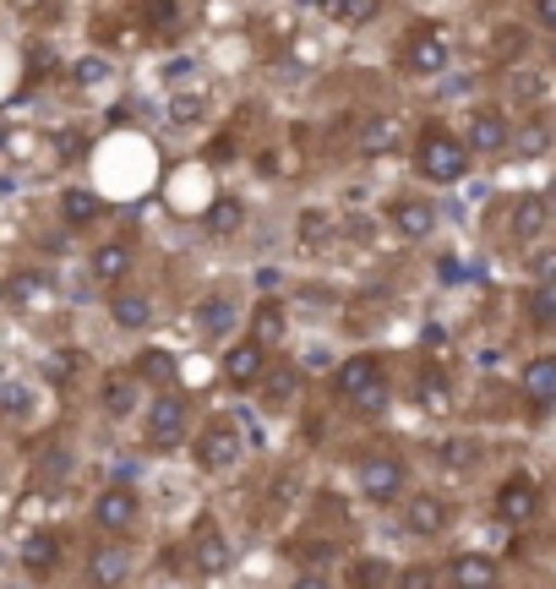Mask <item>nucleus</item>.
I'll use <instances>...</instances> for the list:
<instances>
[{
    "label": "nucleus",
    "instance_id": "nucleus-16",
    "mask_svg": "<svg viewBox=\"0 0 556 589\" xmlns=\"http://www.w3.org/2000/svg\"><path fill=\"white\" fill-rule=\"evenodd\" d=\"M496 573H502V567H496L491 556H480V551H474V556H453L442 578H447L453 589H491V584H496Z\"/></svg>",
    "mask_w": 556,
    "mask_h": 589
},
{
    "label": "nucleus",
    "instance_id": "nucleus-26",
    "mask_svg": "<svg viewBox=\"0 0 556 589\" xmlns=\"http://www.w3.org/2000/svg\"><path fill=\"white\" fill-rule=\"evenodd\" d=\"M295 235H300V246H328L333 235H338V224H333V213L328 208H300V219H295Z\"/></svg>",
    "mask_w": 556,
    "mask_h": 589
},
{
    "label": "nucleus",
    "instance_id": "nucleus-9",
    "mask_svg": "<svg viewBox=\"0 0 556 589\" xmlns=\"http://www.w3.org/2000/svg\"><path fill=\"white\" fill-rule=\"evenodd\" d=\"M191 562H197L202 578H219V573H230L235 551H230V540H224L213 524H197V535H191Z\"/></svg>",
    "mask_w": 556,
    "mask_h": 589
},
{
    "label": "nucleus",
    "instance_id": "nucleus-51",
    "mask_svg": "<svg viewBox=\"0 0 556 589\" xmlns=\"http://www.w3.org/2000/svg\"><path fill=\"white\" fill-rule=\"evenodd\" d=\"M0 567H7V551H0Z\"/></svg>",
    "mask_w": 556,
    "mask_h": 589
},
{
    "label": "nucleus",
    "instance_id": "nucleus-48",
    "mask_svg": "<svg viewBox=\"0 0 556 589\" xmlns=\"http://www.w3.org/2000/svg\"><path fill=\"white\" fill-rule=\"evenodd\" d=\"M398 584H409V589H425V584H436V573H425V567H415V573H404Z\"/></svg>",
    "mask_w": 556,
    "mask_h": 589
},
{
    "label": "nucleus",
    "instance_id": "nucleus-24",
    "mask_svg": "<svg viewBox=\"0 0 556 589\" xmlns=\"http://www.w3.org/2000/svg\"><path fill=\"white\" fill-rule=\"evenodd\" d=\"M34 475H39V486H45V491L66 486V480H72V447L50 442V447H45V453L34 458Z\"/></svg>",
    "mask_w": 556,
    "mask_h": 589
},
{
    "label": "nucleus",
    "instance_id": "nucleus-49",
    "mask_svg": "<svg viewBox=\"0 0 556 589\" xmlns=\"http://www.w3.org/2000/svg\"><path fill=\"white\" fill-rule=\"evenodd\" d=\"M534 12H540V23L556 34V0H534Z\"/></svg>",
    "mask_w": 556,
    "mask_h": 589
},
{
    "label": "nucleus",
    "instance_id": "nucleus-29",
    "mask_svg": "<svg viewBox=\"0 0 556 589\" xmlns=\"http://www.w3.org/2000/svg\"><path fill=\"white\" fill-rule=\"evenodd\" d=\"M360 420H376V415H387V404H393V388H387V377H376V382H366L360 393H349L344 398Z\"/></svg>",
    "mask_w": 556,
    "mask_h": 589
},
{
    "label": "nucleus",
    "instance_id": "nucleus-44",
    "mask_svg": "<svg viewBox=\"0 0 556 589\" xmlns=\"http://www.w3.org/2000/svg\"><path fill=\"white\" fill-rule=\"evenodd\" d=\"M523 45H529V34H523V28H496V56H502V61L523 56Z\"/></svg>",
    "mask_w": 556,
    "mask_h": 589
},
{
    "label": "nucleus",
    "instance_id": "nucleus-42",
    "mask_svg": "<svg viewBox=\"0 0 556 589\" xmlns=\"http://www.w3.org/2000/svg\"><path fill=\"white\" fill-rule=\"evenodd\" d=\"M295 502H300V475H289V469H284V475L273 480V513H289Z\"/></svg>",
    "mask_w": 556,
    "mask_h": 589
},
{
    "label": "nucleus",
    "instance_id": "nucleus-19",
    "mask_svg": "<svg viewBox=\"0 0 556 589\" xmlns=\"http://www.w3.org/2000/svg\"><path fill=\"white\" fill-rule=\"evenodd\" d=\"M55 562H61V540H55L50 529H34V535L23 540V567H28L34 578H50Z\"/></svg>",
    "mask_w": 556,
    "mask_h": 589
},
{
    "label": "nucleus",
    "instance_id": "nucleus-36",
    "mask_svg": "<svg viewBox=\"0 0 556 589\" xmlns=\"http://www.w3.org/2000/svg\"><path fill=\"white\" fill-rule=\"evenodd\" d=\"M529 322L534 328H556V284H540L529 295Z\"/></svg>",
    "mask_w": 556,
    "mask_h": 589
},
{
    "label": "nucleus",
    "instance_id": "nucleus-17",
    "mask_svg": "<svg viewBox=\"0 0 556 589\" xmlns=\"http://www.w3.org/2000/svg\"><path fill=\"white\" fill-rule=\"evenodd\" d=\"M110 317H115V328L143 333V328L153 322V300H148V295H137V290H115V295H110Z\"/></svg>",
    "mask_w": 556,
    "mask_h": 589
},
{
    "label": "nucleus",
    "instance_id": "nucleus-13",
    "mask_svg": "<svg viewBox=\"0 0 556 589\" xmlns=\"http://www.w3.org/2000/svg\"><path fill=\"white\" fill-rule=\"evenodd\" d=\"M393 230L404 235V241H425L431 230H436V208L431 203H420V197H404V203H393Z\"/></svg>",
    "mask_w": 556,
    "mask_h": 589
},
{
    "label": "nucleus",
    "instance_id": "nucleus-33",
    "mask_svg": "<svg viewBox=\"0 0 556 589\" xmlns=\"http://www.w3.org/2000/svg\"><path fill=\"white\" fill-rule=\"evenodd\" d=\"M34 409V388L28 382H0V415L7 420H23Z\"/></svg>",
    "mask_w": 556,
    "mask_h": 589
},
{
    "label": "nucleus",
    "instance_id": "nucleus-30",
    "mask_svg": "<svg viewBox=\"0 0 556 589\" xmlns=\"http://www.w3.org/2000/svg\"><path fill=\"white\" fill-rule=\"evenodd\" d=\"M284 333H289L284 306H279V300H262L257 317H251V339H262V344H284Z\"/></svg>",
    "mask_w": 556,
    "mask_h": 589
},
{
    "label": "nucleus",
    "instance_id": "nucleus-27",
    "mask_svg": "<svg viewBox=\"0 0 556 589\" xmlns=\"http://www.w3.org/2000/svg\"><path fill=\"white\" fill-rule=\"evenodd\" d=\"M240 224H246V208H240L235 197H213V208L202 213V230H208V235H219V241H224V235H235Z\"/></svg>",
    "mask_w": 556,
    "mask_h": 589
},
{
    "label": "nucleus",
    "instance_id": "nucleus-10",
    "mask_svg": "<svg viewBox=\"0 0 556 589\" xmlns=\"http://www.w3.org/2000/svg\"><path fill=\"white\" fill-rule=\"evenodd\" d=\"M7 300H12V306H23V311H45V306L55 300V279H50V273H39V268H23V273H12V279H7Z\"/></svg>",
    "mask_w": 556,
    "mask_h": 589
},
{
    "label": "nucleus",
    "instance_id": "nucleus-21",
    "mask_svg": "<svg viewBox=\"0 0 556 589\" xmlns=\"http://www.w3.org/2000/svg\"><path fill=\"white\" fill-rule=\"evenodd\" d=\"M393 143H398V126H393V115H371V121H360V132H355V148H360L366 159H376V154H393Z\"/></svg>",
    "mask_w": 556,
    "mask_h": 589
},
{
    "label": "nucleus",
    "instance_id": "nucleus-52",
    "mask_svg": "<svg viewBox=\"0 0 556 589\" xmlns=\"http://www.w3.org/2000/svg\"><path fill=\"white\" fill-rule=\"evenodd\" d=\"M0 143H7V132H0Z\"/></svg>",
    "mask_w": 556,
    "mask_h": 589
},
{
    "label": "nucleus",
    "instance_id": "nucleus-34",
    "mask_svg": "<svg viewBox=\"0 0 556 589\" xmlns=\"http://www.w3.org/2000/svg\"><path fill=\"white\" fill-rule=\"evenodd\" d=\"M295 556L306 562V573H322V567L344 562V551H338L333 540H306V545H295Z\"/></svg>",
    "mask_w": 556,
    "mask_h": 589
},
{
    "label": "nucleus",
    "instance_id": "nucleus-7",
    "mask_svg": "<svg viewBox=\"0 0 556 589\" xmlns=\"http://www.w3.org/2000/svg\"><path fill=\"white\" fill-rule=\"evenodd\" d=\"M464 143H469V154H502V148H512V121L502 110H474Z\"/></svg>",
    "mask_w": 556,
    "mask_h": 589
},
{
    "label": "nucleus",
    "instance_id": "nucleus-39",
    "mask_svg": "<svg viewBox=\"0 0 556 589\" xmlns=\"http://www.w3.org/2000/svg\"><path fill=\"white\" fill-rule=\"evenodd\" d=\"M72 77H77L83 88H99V83H110V61H104V56H83V61L72 66Z\"/></svg>",
    "mask_w": 556,
    "mask_h": 589
},
{
    "label": "nucleus",
    "instance_id": "nucleus-5",
    "mask_svg": "<svg viewBox=\"0 0 556 589\" xmlns=\"http://www.w3.org/2000/svg\"><path fill=\"white\" fill-rule=\"evenodd\" d=\"M404 475H409V469H404L398 458L371 453V458L360 464V491H366L371 502H382V507H387V502H398V496H404Z\"/></svg>",
    "mask_w": 556,
    "mask_h": 589
},
{
    "label": "nucleus",
    "instance_id": "nucleus-23",
    "mask_svg": "<svg viewBox=\"0 0 556 589\" xmlns=\"http://www.w3.org/2000/svg\"><path fill=\"white\" fill-rule=\"evenodd\" d=\"M545 219H551V213H545L540 197H518V203H512V219H507V235H512V241H534V235L545 230Z\"/></svg>",
    "mask_w": 556,
    "mask_h": 589
},
{
    "label": "nucleus",
    "instance_id": "nucleus-1",
    "mask_svg": "<svg viewBox=\"0 0 556 589\" xmlns=\"http://www.w3.org/2000/svg\"><path fill=\"white\" fill-rule=\"evenodd\" d=\"M415 170L431 181V186H458L464 170H469V143L442 132V126H425L420 148H415Z\"/></svg>",
    "mask_w": 556,
    "mask_h": 589
},
{
    "label": "nucleus",
    "instance_id": "nucleus-46",
    "mask_svg": "<svg viewBox=\"0 0 556 589\" xmlns=\"http://www.w3.org/2000/svg\"><path fill=\"white\" fill-rule=\"evenodd\" d=\"M529 273H534V284H556V246H545L540 257H529Z\"/></svg>",
    "mask_w": 556,
    "mask_h": 589
},
{
    "label": "nucleus",
    "instance_id": "nucleus-3",
    "mask_svg": "<svg viewBox=\"0 0 556 589\" xmlns=\"http://www.w3.org/2000/svg\"><path fill=\"white\" fill-rule=\"evenodd\" d=\"M197 464H202L208 475H224V469L240 464V431H235V420H208V426H202V437H197Z\"/></svg>",
    "mask_w": 556,
    "mask_h": 589
},
{
    "label": "nucleus",
    "instance_id": "nucleus-15",
    "mask_svg": "<svg viewBox=\"0 0 556 589\" xmlns=\"http://www.w3.org/2000/svg\"><path fill=\"white\" fill-rule=\"evenodd\" d=\"M132 578V551L126 545H94L88 551V584H126Z\"/></svg>",
    "mask_w": 556,
    "mask_h": 589
},
{
    "label": "nucleus",
    "instance_id": "nucleus-32",
    "mask_svg": "<svg viewBox=\"0 0 556 589\" xmlns=\"http://www.w3.org/2000/svg\"><path fill=\"white\" fill-rule=\"evenodd\" d=\"M420 404L431 415H447L453 409V393H447V377L442 371H420Z\"/></svg>",
    "mask_w": 556,
    "mask_h": 589
},
{
    "label": "nucleus",
    "instance_id": "nucleus-40",
    "mask_svg": "<svg viewBox=\"0 0 556 589\" xmlns=\"http://www.w3.org/2000/svg\"><path fill=\"white\" fill-rule=\"evenodd\" d=\"M474 458H480V447H474V442H469V437H453V442H447V447H442V464H447V469H453V475H458V469H469V464H474Z\"/></svg>",
    "mask_w": 556,
    "mask_h": 589
},
{
    "label": "nucleus",
    "instance_id": "nucleus-11",
    "mask_svg": "<svg viewBox=\"0 0 556 589\" xmlns=\"http://www.w3.org/2000/svg\"><path fill=\"white\" fill-rule=\"evenodd\" d=\"M262 371H268V344H262V339L230 344V355H224V377H230L235 388H251Z\"/></svg>",
    "mask_w": 556,
    "mask_h": 589
},
{
    "label": "nucleus",
    "instance_id": "nucleus-45",
    "mask_svg": "<svg viewBox=\"0 0 556 589\" xmlns=\"http://www.w3.org/2000/svg\"><path fill=\"white\" fill-rule=\"evenodd\" d=\"M175 17H181L175 0H148V23H153L159 34H170V28H175Z\"/></svg>",
    "mask_w": 556,
    "mask_h": 589
},
{
    "label": "nucleus",
    "instance_id": "nucleus-18",
    "mask_svg": "<svg viewBox=\"0 0 556 589\" xmlns=\"http://www.w3.org/2000/svg\"><path fill=\"white\" fill-rule=\"evenodd\" d=\"M376 377H387L376 355H349V360L333 371V388H338V398H349V393H360V388L376 382Z\"/></svg>",
    "mask_w": 556,
    "mask_h": 589
},
{
    "label": "nucleus",
    "instance_id": "nucleus-41",
    "mask_svg": "<svg viewBox=\"0 0 556 589\" xmlns=\"http://www.w3.org/2000/svg\"><path fill=\"white\" fill-rule=\"evenodd\" d=\"M355 578H360L366 589H382V584H398V573H393L387 562H376V556H366V562H355Z\"/></svg>",
    "mask_w": 556,
    "mask_h": 589
},
{
    "label": "nucleus",
    "instance_id": "nucleus-2",
    "mask_svg": "<svg viewBox=\"0 0 556 589\" xmlns=\"http://www.w3.org/2000/svg\"><path fill=\"white\" fill-rule=\"evenodd\" d=\"M186 426H191L186 398L164 388V393L148 404V447H181V442H186Z\"/></svg>",
    "mask_w": 556,
    "mask_h": 589
},
{
    "label": "nucleus",
    "instance_id": "nucleus-20",
    "mask_svg": "<svg viewBox=\"0 0 556 589\" xmlns=\"http://www.w3.org/2000/svg\"><path fill=\"white\" fill-rule=\"evenodd\" d=\"M523 398L529 404H556V355H540L523 366Z\"/></svg>",
    "mask_w": 556,
    "mask_h": 589
},
{
    "label": "nucleus",
    "instance_id": "nucleus-25",
    "mask_svg": "<svg viewBox=\"0 0 556 589\" xmlns=\"http://www.w3.org/2000/svg\"><path fill=\"white\" fill-rule=\"evenodd\" d=\"M104 213V203H99V192H83V186H72V192H61V219L72 224V230H83V224H94Z\"/></svg>",
    "mask_w": 556,
    "mask_h": 589
},
{
    "label": "nucleus",
    "instance_id": "nucleus-22",
    "mask_svg": "<svg viewBox=\"0 0 556 589\" xmlns=\"http://www.w3.org/2000/svg\"><path fill=\"white\" fill-rule=\"evenodd\" d=\"M88 273H94L99 284H121V279L132 273V251H126L121 241H110V246H99V251L88 257Z\"/></svg>",
    "mask_w": 556,
    "mask_h": 589
},
{
    "label": "nucleus",
    "instance_id": "nucleus-4",
    "mask_svg": "<svg viewBox=\"0 0 556 589\" xmlns=\"http://www.w3.org/2000/svg\"><path fill=\"white\" fill-rule=\"evenodd\" d=\"M404 66H409L415 77L447 72V34H442V28H415V34L404 39Z\"/></svg>",
    "mask_w": 556,
    "mask_h": 589
},
{
    "label": "nucleus",
    "instance_id": "nucleus-14",
    "mask_svg": "<svg viewBox=\"0 0 556 589\" xmlns=\"http://www.w3.org/2000/svg\"><path fill=\"white\" fill-rule=\"evenodd\" d=\"M404 524H409V535H442L447 529V502L420 491V496L404 502Z\"/></svg>",
    "mask_w": 556,
    "mask_h": 589
},
{
    "label": "nucleus",
    "instance_id": "nucleus-37",
    "mask_svg": "<svg viewBox=\"0 0 556 589\" xmlns=\"http://www.w3.org/2000/svg\"><path fill=\"white\" fill-rule=\"evenodd\" d=\"M137 377H148V382H164V388H170V382H175V360H170L164 349H148V355L137 360Z\"/></svg>",
    "mask_w": 556,
    "mask_h": 589
},
{
    "label": "nucleus",
    "instance_id": "nucleus-31",
    "mask_svg": "<svg viewBox=\"0 0 556 589\" xmlns=\"http://www.w3.org/2000/svg\"><path fill=\"white\" fill-rule=\"evenodd\" d=\"M512 148H518V159H540L545 148H551V126L534 115V121H523V126H512Z\"/></svg>",
    "mask_w": 556,
    "mask_h": 589
},
{
    "label": "nucleus",
    "instance_id": "nucleus-28",
    "mask_svg": "<svg viewBox=\"0 0 556 589\" xmlns=\"http://www.w3.org/2000/svg\"><path fill=\"white\" fill-rule=\"evenodd\" d=\"M197 328H202L208 339H230V328H235V306H230L224 295H208V300L197 306Z\"/></svg>",
    "mask_w": 556,
    "mask_h": 589
},
{
    "label": "nucleus",
    "instance_id": "nucleus-35",
    "mask_svg": "<svg viewBox=\"0 0 556 589\" xmlns=\"http://www.w3.org/2000/svg\"><path fill=\"white\" fill-rule=\"evenodd\" d=\"M295 382H300L295 366H273L268 382H262V398H268V404H289V398H295Z\"/></svg>",
    "mask_w": 556,
    "mask_h": 589
},
{
    "label": "nucleus",
    "instance_id": "nucleus-47",
    "mask_svg": "<svg viewBox=\"0 0 556 589\" xmlns=\"http://www.w3.org/2000/svg\"><path fill=\"white\" fill-rule=\"evenodd\" d=\"M333 12L349 17V23H366V17L376 12V0H333Z\"/></svg>",
    "mask_w": 556,
    "mask_h": 589
},
{
    "label": "nucleus",
    "instance_id": "nucleus-6",
    "mask_svg": "<svg viewBox=\"0 0 556 589\" xmlns=\"http://www.w3.org/2000/svg\"><path fill=\"white\" fill-rule=\"evenodd\" d=\"M143 518V502H137V491H132V480H121V486H110V491H99L94 496V524L99 529H132Z\"/></svg>",
    "mask_w": 556,
    "mask_h": 589
},
{
    "label": "nucleus",
    "instance_id": "nucleus-38",
    "mask_svg": "<svg viewBox=\"0 0 556 589\" xmlns=\"http://www.w3.org/2000/svg\"><path fill=\"white\" fill-rule=\"evenodd\" d=\"M202 115H208V105H202L197 94H175V99H170V121H175V126H197Z\"/></svg>",
    "mask_w": 556,
    "mask_h": 589
},
{
    "label": "nucleus",
    "instance_id": "nucleus-43",
    "mask_svg": "<svg viewBox=\"0 0 556 589\" xmlns=\"http://www.w3.org/2000/svg\"><path fill=\"white\" fill-rule=\"evenodd\" d=\"M512 94H518L523 105H540V99H545V77H540V72H512Z\"/></svg>",
    "mask_w": 556,
    "mask_h": 589
},
{
    "label": "nucleus",
    "instance_id": "nucleus-12",
    "mask_svg": "<svg viewBox=\"0 0 556 589\" xmlns=\"http://www.w3.org/2000/svg\"><path fill=\"white\" fill-rule=\"evenodd\" d=\"M99 404H104V415H110V420H126V415H137V409H143V382H137V377H126V371H115V377L99 388Z\"/></svg>",
    "mask_w": 556,
    "mask_h": 589
},
{
    "label": "nucleus",
    "instance_id": "nucleus-8",
    "mask_svg": "<svg viewBox=\"0 0 556 589\" xmlns=\"http://www.w3.org/2000/svg\"><path fill=\"white\" fill-rule=\"evenodd\" d=\"M534 513H540V486H534L529 475L502 480V491H496V518H502V524H529Z\"/></svg>",
    "mask_w": 556,
    "mask_h": 589
},
{
    "label": "nucleus",
    "instance_id": "nucleus-50",
    "mask_svg": "<svg viewBox=\"0 0 556 589\" xmlns=\"http://www.w3.org/2000/svg\"><path fill=\"white\" fill-rule=\"evenodd\" d=\"M425 349H436V355H442V349H447V333H442V328H436V322H431V328H425Z\"/></svg>",
    "mask_w": 556,
    "mask_h": 589
}]
</instances>
